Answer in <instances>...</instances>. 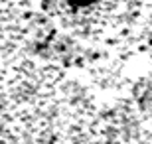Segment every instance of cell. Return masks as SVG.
Instances as JSON below:
<instances>
[{"label": "cell", "instance_id": "6da1fadb", "mask_svg": "<svg viewBox=\"0 0 152 144\" xmlns=\"http://www.w3.org/2000/svg\"><path fill=\"white\" fill-rule=\"evenodd\" d=\"M0 144H152V0H0Z\"/></svg>", "mask_w": 152, "mask_h": 144}]
</instances>
